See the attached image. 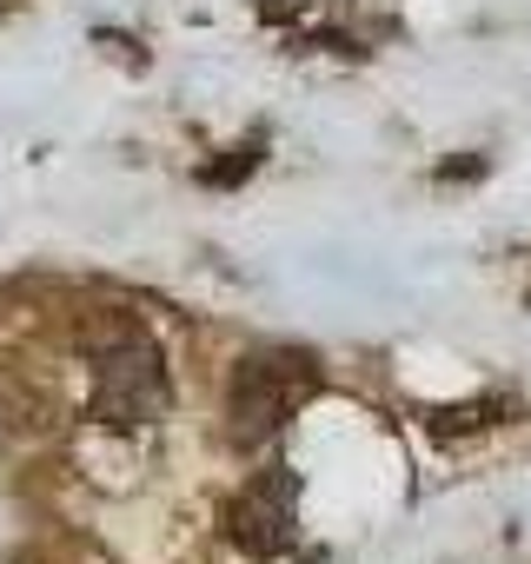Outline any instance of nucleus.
<instances>
[{
	"instance_id": "obj_1",
	"label": "nucleus",
	"mask_w": 531,
	"mask_h": 564,
	"mask_svg": "<svg viewBox=\"0 0 531 564\" xmlns=\"http://www.w3.org/2000/svg\"><path fill=\"white\" fill-rule=\"evenodd\" d=\"M166 399H173V386H166L160 346L133 319L107 326L94 339V412L107 425H147L166 412Z\"/></svg>"
},
{
	"instance_id": "obj_2",
	"label": "nucleus",
	"mask_w": 531,
	"mask_h": 564,
	"mask_svg": "<svg viewBox=\"0 0 531 564\" xmlns=\"http://www.w3.org/2000/svg\"><path fill=\"white\" fill-rule=\"evenodd\" d=\"M306 392H313V359H300V352H246L232 366V386H226L232 445L280 438V425L306 405Z\"/></svg>"
},
{
	"instance_id": "obj_3",
	"label": "nucleus",
	"mask_w": 531,
	"mask_h": 564,
	"mask_svg": "<svg viewBox=\"0 0 531 564\" xmlns=\"http://www.w3.org/2000/svg\"><path fill=\"white\" fill-rule=\"evenodd\" d=\"M219 524H226V538L246 557H286L300 544V485L280 478V471H266V478H252V485L232 491V505H226Z\"/></svg>"
}]
</instances>
